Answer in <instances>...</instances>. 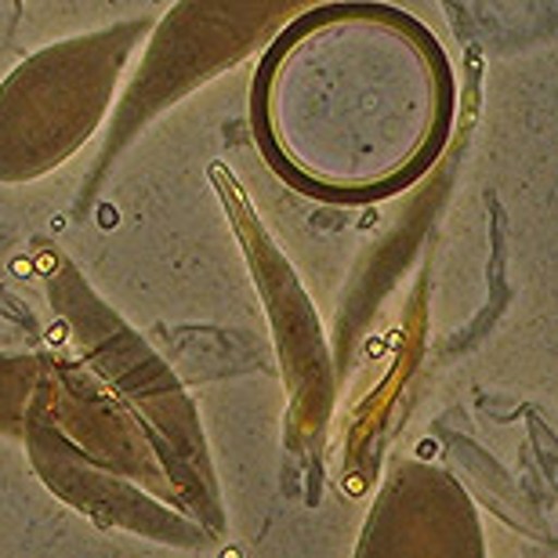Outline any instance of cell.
Listing matches in <instances>:
<instances>
[{"mask_svg": "<svg viewBox=\"0 0 558 558\" xmlns=\"http://www.w3.org/2000/svg\"><path fill=\"white\" fill-rule=\"evenodd\" d=\"M355 558H486L472 500L450 475L403 464L377 497Z\"/></svg>", "mask_w": 558, "mask_h": 558, "instance_id": "cell-3", "label": "cell"}, {"mask_svg": "<svg viewBox=\"0 0 558 558\" xmlns=\"http://www.w3.org/2000/svg\"><path fill=\"white\" fill-rule=\"evenodd\" d=\"M120 29L81 44H59L11 76L8 92L44 106L0 102V178H29L54 167L98 124L128 48L117 44Z\"/></svg>", "mask_w": 558, "mask_h": 558, "instance_id": "cell-2", "label": "cell"}, {"mask_svg": "<svg viewBox=\"0 0 558 558\" xmlns=\"http://www.w3.org/2000/svg\"><path fill=\"white\" fill-rule=\"evenodd\" d=\"M258 120L294 185L333 199L392 196L450 135V62L403 11H312L262 65Z\"/></svg>", "mask_w": 558, "mask_h": 558, "instance_id": "cell-1", "label": "cell"}]
</instances>
